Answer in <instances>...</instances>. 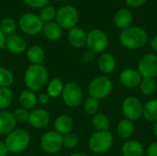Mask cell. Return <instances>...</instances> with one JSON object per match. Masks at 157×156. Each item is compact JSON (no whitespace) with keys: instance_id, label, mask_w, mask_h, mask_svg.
I'll return each instance as SVG.
<instances>
[{"instance_id":"obj_1","label":"cell","mask_w":157,"mask_h":156,"mask_svg":"<svg viewBox=\"0 0 157 156\" xmlns=\"http://www.w3.org/2000/svg\"><path fill=\"white\" fill-rule=\"evenodd\" d=\"M49 81V72L42 64H30L25 71L24 83L33 92L41 90Z\"/></svg>"},{"instance_id":"obj_2","label":"cell","mask_w":157,"mask_h":156,"mask_svg":"<svg viewBox=\"0 0 157 156\" xmlns=\"http://www.w3.org/2000/svg\"><path fill=\"white\" fill-rule=\"evenodd\" d=\"M119 40L122 47L129 50H137L147 43L148 34L141 27H129L121 30Z\"/></svg>"},{"instance_id":"obj_3","label":"cell","mask_w":157,"mask_h":156,"mask_svg":"<svg viewBox=\"0 0 157 156\" xmlns=\"http://www.w3.org/2000/svg\"><path fill=\"white\" fill-rule=\"evenodd\" d=\"M5 144L8 153L18 154L27 150L30 143V135L24 129H15L6 136Z\"/></svg>"},{"instance_id":"obj_4","label":"cell","mask_w":157,"mask_h":156,"mask_svg":"<svg viewBox=\"0 0 157 156\" xmlns=\"http://www.w3.org/2000/svg\"><path fill=\"white\" fill-rule=\"evenodd\" d=\"M114 143V138L109 131H96L88 140V147L91 152L97 154L108 153Z\"/></svg>"},{"instance_id":"obj_5","label":"cell","mask_w":157,"mask_h":156,"mask_svg":"<svg viewBox=\"0 0 157 156\" xmlns=\"http://www.w3.org/2000/svg\"><path fill=\"white\" fill-rule=\"evenodd\" d=\"M113 89V83L107 75H99L91 80L87 86L89 97L96 99H104L109 97Z\"/></svg>"},{"instance_id":"obj_6","label":"cell","mask_w":157,"mask_h":156,"mask_svg":"<svg viewBox=\"0 0 157 156\" xmlns=\"http://www.w3.org/2000/svg\"><path fill=\"white\" fill-rule=\"evenodd\" d=\"M79 15L77 9L70 5L63 6L56 11L55 22L63 29H71L76 27L78 23Z\"/></svg>"},{"instance_id":"obj_7","label":"cell","mask_w":157,"mask_h":156,"mask_svg":"<svg viewBox=\"0 0 157 156\" xmlns=\"http://www.w3.org/2000/svg\"><path fill=\"white\" fill-rule=\"evenodd\" d=\"M18 27L23 33L29 36H35L42 31L44 22L38 15L25 13L18 19Z\"/></svg>"},{"instance_id":"obj_8","label":"cell","mask_w":157,"mask_h":156,"mask_svg":"<svg viewBox=\"0 0 157 156\" xmlns=\"http://www.w3.org/2000/svg\"><path fill=\"white\" fill-rule=\"evenodd\" d=\"M61 97L63 103L69 108H77L83 104V90L81 86L75 82H68L64 85Z\"/></svg>"},{"instance_id":"obj_9","label":"cell","mask_w":157,"mask_h":156,"mask_svg":"<svg viewBox=\"0 0 157 156\" xmlns=\"http://www.w3.org/2000/svg\"><path fill=\"white\" fill-rule=\"evenodd\" d=\"M95 54L103 52L109 46V37L101 29H93L86 34V44Z\"/></svg>"},{"instance_id":"obj_10","label":"cell","mask_w":157,"mask_h":156,"mask_svg":"<svg viewBox=\"0 0 157 156\" xmlns=\"http://www.w3.org/2000/svg\"><path fill=\"white\" fill-rule=\"evenodd\" d=\"M121 111L125 119L135 121L143 117L144 104L136 97H128L122 102Z\"/></svg>"},{"instance_id":"obj_11","label":"cell","mask_w":157,"mask_h":156,"mask_svg":"<svg viewBox=\"0 0 157 156\" xmlns=\"http://www.w3.org/2000/svg\"><path fill=\"white\" fill-rule=\"evenodd\" d=\"M40 147L41 149L49 154H54L62 150L63 146V135L55 131H49L42 134L40 138Z\"/></svg>"},{"instance_id":"obj_12","label":"cell","mask_w":157,"mask_h":156,"mask_svg":"<svg viewBox=\"0 0 157 156\" xmlns=\"http://www.w3.org/2000/svg\"><path fill=\"white\" fill-rule=\"evenodd\" d=\"M137 71L143 78L157 77V55L155 53H147L144 55L139 63Z\"/></svg>"},{"instance_id":"obj_13","label":"cell","mask_w":157,"mask_h":156,"mask_svg":"<svg viewBox=\"0 0 157 156\" xmlns=\"http://www.w3.org/2000/svg\"><path fill=\"white\" fill-rule=\"evenodd\" d=\"M51 121V114L44 108H34L29 112L28 122L34 129H43L49 125Z\"/></svg>"},{"instance_id":"obj_14","label":"cell","mask_w":157,"mask_h":156,"mask_svg":"<svg viewBox=\"0 0 157 156\" xmlns=\"http://www.w3.org/2000/svg\"><path fill=\"white\" fill-rule=\"evenodd\" d=\"M121 84L127 88H136L140 86L143 77L136 69L126 68L120 74L119 76Z\"/></svg>"},{"instance_id":"obj_15","label":"cell","mask_w":157,"mask_h":156,"mask_svg":"<svg viewBox=\"0 0 157 156\" xmlns=\"http://www.w3.org/2000/svg\"><path fill=\"white\" fill-rule=\"evenodd\" d=\"M6 47L11 53L14 54H21L28 49L26 40L18 34H12L6 37Z\"/></svg>"},{"instance_id":"obj_16","label":"cell","mask_w":157,"mask_h":156,"mask_svg":"<svg viewBox=\"0 0 157 156\" xmlns=\"http://www.w3.org/2000/svg\"><path fill=\"white\" fill-rule=\"evenodd\" d=\"M86 34L87 33H86V31L79 27H74L69 29L67 39L70 45L76 49L83 48L86 44Z\"/></svg>"},{"instance_id":"obj_17","label":"cell","mask_w":157,"mask_h":156,"mask_svg":"<svg viewBox=\"0 0 157 156\" xmlns=\"http://www.w3.org/2000/svg\"><path fill=\"white\" fill-rule=\"evenodd\" d=\"M17 121L12 112L7 110L0 111V135L6 136L16 129Z\"/></svg>"},{"instance_id":"obj_18","label":"cell","mask_w":157,"mask_h":156,"mask_svg":"<svg viewBox=\"0 0 157 156\" xmlns=\"http://www.w3.org/2000/svg\"><path fill=\"white\" fill-rule=\"evenodd\" d=\"M98 66L99 71L103 74H112L117 66L116 59L114 55L109 52H103L100 54L98 60Z\"/></svg>"},{"instance_id":"obj_19","label":"cell","mask_w":157,"mask_h":156,"mask_svg":"<svg viewBox=\"0 0 157 156\" xmlns=\"http://www.w3.org/2000/svg\"><path fill=\"white\" fill-rule=\"evenodd\" d=\"M54 131L60 133L61 135H65L72 132L74 129V120L73 119L65 114L58 116L53 122Z\"/></svg>"},{"instance_id":"obj_20","label":"cell","mask_w":157,"mask_h":156,"mask_svg":"<svg viewBox=\"0 0 157 156\" xmlns=\"http://www.w3.org/2000/svg\"><path fill=\"white\" fill-rule=\"evenodd\" d=\"M132 19H133V16L131 10L127 8H121L118 10L114 16V24L118 29L123 30L131 27Z\"/></svg>"},{"instance_id":"obj_21","label":"cell","mask_w":157,"mask_h":156,"mask_svg":"<svg viewBox=\"0 0 157 156\" xmlns=\"http://www.w3.org/2000/svg\"><path fill=\"white\" fill-rule=\"evenodd\" d=\"M121 152L122 156H143L144 148L140 142L135 140H129L122 144Z\"/></svg>"},{"instance_id":"obj_22","label":"cell","mask_w":157,"mask_h":156,"mask_svg":"<svg viewBox=\"0 0 157 156\" xmlns=\"http://www.w3.org/2000/svg\"><path fill=\"white\" fill-rule=\"evenodd\" d=\"M26 56L31 64H42L45 60V51L40 45H31L27 49Z\"/></svg>"},{"instance_id":"obj_23","label":"cell","mask_w":157,"mask_h":156,"mask_svg":"<svg viewBox=\"0 0 157 156\" xmlns=\"http://www.w3.org/2000/svg\"><path fill=\"white\" fill-rule=\"evenodd\" d=\"M18 103L23 108H26L28 110L34 109V108L38 104V96L35 94V92L31 90H23L18 96Z\"/></svg>"},{"instance_id":"obj_24","label":"cell","mask_w":157,"mask_h":156,"mask_svg":"<svg viewBox=\"0 0 157 156\" xmlns=\"http://www.w3.org/2000/svg\"><path fill=\"white\" fill-rule=\"evenodd\" d=\"M42 32L47 40L56 41L61 39L63 35V29L55 21H51L44 24Z\"/></svg>"},{"instance_id":"obj_25","label":"cell","mask_w":157,"mask_h":156,"mask_svg":"<svg viewBox=\"0 0 157 156\" xmlns=\"http://www.w3.org/2000/svg\"><path fill=\"white\" fill-rule=\"evenodd\" d=\"M135 131V126L133 121L127 119H122L119 121L117 125V133L118 135L125 140H130Z\"/></svg>"},{"instance_id":"obj_26","label":"cell","mask_w":157,"mask_h":156,"mask_svg":"<svg viewBox=\"0 0 157 156\" xmlns=\"http://www.w3.org/2000/svg\"><path fill=\"white\" fill-rule=\"evenodd\" d=\"M91 123L93 127L97 130V131H109L110 128V121L109 117L101 112H98L92 116Z\"/></svg>"},{"instance_id":"obj_27","label":"cell","mask_w":157,"mask_h":156,"mask_svg":"<svg viewBox=\"0 0 157 156\" xmlns=\"http://www.w3.org/2000/svg\"><path fill=\"white\" fill-rule=\"evenodd\" d=\"M143 117L149 122L157 121V98H153L144 104Z\"/></svg>"},{"instance_id":"obj_28","label":"cell","mask_w":157,"mask_h":156,"mask_svg":"<svg viewBox=\"0 0 157 156\" xmlns=\"http://www.w3.org/2000/svg\"><path fill=\"white\" fill-rule=\"evenodd\" d=\"M64 84L60 78H52L47 83L46 93L50 96L51 98H57L62 95Z\"/></svg>"},{"instance_id":"obj_29","label":"cell","mask_w":157,"mask_h":156,"mask_svg":"<svg viewBox=\"0 0 157 156\" xmlns=\"http://www.w3.org/2000/svg\"><path fill=\"white\" fill-rule=\"evenodd\" d=\"M14 94L9 87H0V111L6 110L13 102Z\"/></svg>"},{"instance_id":"obj_30","label":"cell","mask_w":157,"mask_h":156,"mask_svg":"<svg viewBox=\"0 0 157 156\" xmlns=\"http://www.w3.org/2000/svg\"><path fill=\"white\" fill-rule=\"evenodd\" d=\"M142 94L144 96H152L157 89V83L153 78H143L139 86Z\"/></svg>"},{"instance_id":"obj_31","label":"cell","mask_w":157,"mask_h":156,"mask_svg":"<svg viewBox=\"0 0 157 156\" xmlns=\"http://www.w3.org/2000/svg\"><path fill=\"white\" fill-rule=\"evenodd\" d=\"M17 29V23L12 17H5L0 21V30L6 37L15 33Z\"/></svg>"},{"instance_id":"obj_32","label":"cell","mask_w":157,"mask_h":156,"mask_svg":"<svg viewBox=\"0 0 157 156\" xmlns=\"http://www.w3.org/2000/svg\"><path fill=\"white\" fill-rule=\"evenodd\" d=\"M83 109L86 114L93 116L96 113L98 112L99 109V100L96 99L94 97H88L84 102H83Z\"/></svg>"},{"instance_id":"obj_33","label":"cell","mask_w":157,"mask_h":156,"mask_svg":"<svg viewBox=\"0 0 157 156\" xmlns=\"http://www.w3.org/2000/svg\"><path fill=\"white\" fill-rule=\"evenodd\" d=\"M14 81L13 73L9 69L0 66V87H9L13 85Z\"/></svg>"},{"instance_id":"obj_34","label":"cell","mask_w":157,"mask_h":156,"mask_svg":"<svg viewBox=\"0 0 157 156\" xmlns=\"http://www.w3.org/2000/svg\"><path fill=\"white\" fill-rule=\"evenodd\" d=\"M39 17L44 23L53 21V19H55L56 17V10L52 6H46L40 9Z\"/></svg>"},{"instance_id":"obj_35","label":"cell","mask_w":157,"mask_h":156,"mask_svg":"<svg viewBox=\"0 0 157 156\" xmlns=\"http://www.w3.org/2000/svg\"><path fill=\"white\" fill-rule=\"evenodd\" d=\"M78 143H79V139L77 135H75L73 132H70L63 136V146L67 149L75 148L78 145Z\"/></svg>"},{"instance_id":"obj_36","label":"cell","mask_w":157,"mask_h":156,"mask_svg":"<svg viewBox=\"0 0 157 156\" xmlns=\"http://www.w3.org/2000/svg\"><path fill=\"white\" fill-rule=\"evenodd\" d=\"M13 115L15 117V120L17 122H26L29 120V111L26 108H16L13 112Z\"/></svg>"},{"instance_id":"obj_37","label":"cell","mask_w":157,"mask_h":156,"mask_svg":"<svg viewBox=\"0 0 157 156\" xmlns=\"http://www.w3.org/2000/svg\"><path fill=\"white\" fill-rule=\"evenodd\" d=\"M25 4L34 9L37 8H43L44 6H46L49 3V0H24Z\"/></svg>"},{"instance_id":"obj_38","label":"cell","mask_w":157,"mask_h":156,"mask_svg":"<svg viewBox=\"0 0 157 156\" xmlns=\"http://www.w3.org/2000/svg\"><path fill=\"white\" fill-rule=\"evenodd\" d=\"M95 57H96V54H95L93 51H91L90 50L87 49L86 51H85L83 52L82 60H83L85 63H91L94 62Z\"/></svg>"},{"instance_id":"obj_39","label":"cell","mask_w":157,"mask_h":156,"mask_svg":"<svg viewBox=\"0 0 157 156\" xmlns=\"http://www.w3.org/2000/svg\"><path fill=\"white\" fill-rule=\"evenodd\" d=\"M147 0H125V3L131 7H140L145 4Z\"/></svg>"},{"instance_id":"obj_40","label":"cell","mask_w":157,"mask_h":156,"mask_svg":"<svg viewBox=\"0 0 157 156\" xmlns=\"http://www.w3.org/2000/svg\"><path fill=\"white\" fill-rule=\"evenodd\" d=\"M146 154L147 156H157V142L152 143L147 150H146Z\"/></svg>"},{"instance_id":"obj_41","label":"cell","mask_w":157,"mask_h":156,"mask_svg":"<svg viewBox=\"0 0 157 156\" xmlns=\"http://www.w3.org/2000/svg\"><path fill=\"white\" fill-rule=\"evenodd\" d=\"M50 96L45 92V93H41L38 96V103H40V105H47L50 102Z\"/></svg>"},{"instance_id":"obj_42","label":"cell","mask_w":157,"mask_h":156,"mask_svg":"<svg viewBox=\"0 0 157 156\" xmlns=\"http://www.w3.org/2000/svg\"><path fill=\"white\" fill-rule=\"evenodd\" d=\"M9 153L4 142H0V156H7Z\"/></svg>"},{"instance_id":"obj_43","label":"cell","mask_w":157,"mask_h":156,"mask_svg":"<svg viewBox=\"0 0 157 156\" xmlns=\"http://www.w3.org/2000/svg\"><path fill=\"white\" fill-rule=\"evenodd\" d=\"M6 37L0 30V50H2L4 47H6Z\"/></svg>"},{"instance_id":"obj_44","label":"cell","mask_w":157,"mask_h":156,"mask_svg":"<svg viewBox=\"0 0 157 156\" xmlns=\"http://www.w3.org/2000/svg\"><path fill=\"white\" fill-rule=\"evenodd\" d=\"M151 47L152 49L155 51H157V34L155 35L152 39H151Z\"/></svg>"},{"instance_id":"obj_45","label":"cell","mask_w":157,"mask_h":156,"mask_svg":"<svg viewBox=\"0 0 157 156\" xmlns=\"http://www.w3.org/2000/svg\"><path fill=\"white\" fill-rule=\"evenodd\" d=\"M70 156H88L87 154H84V153H81V152H76V153H74L72 154Z\"/></svg>"},{"instance_id":"obj_46","label":"cell","mask_w":157,"mask_h":156,"mask_svg":"<svg viewBox=\"0 0 157 156\" xmlns=\"http://www.w3.org/2000/svg\"><path fill=\"white\" fill-rule=\"evenodd\" d=\"M154 133H155V137L157 138V121L155 122V125H154Z\"/></svg>"},{"instance_id":"obj_47","label":"cell","mask_w":157,"mask_h":156,"mask_svg":"<svg viewBox=\"0 0 157 156\" xmlns=\"http://www.w3.org/2000/svg\"><path fill=\"white\" fill-rule=\"evenodd\" d=\"M55 1H59V2H65V1H68V0H55Z\"/></svg>"},{"instance_id":"obj_48","label":"cell","mask_w":157,"mask_h":156,"mask_svg":"<svg viewBox=\"0 0 157 156\" xmlns=\"http://www.w3.org/2000/svg\"><path fill=\"white\" fill-rule=\"evenodd\" d=\"M51 156H55V155H51Z\"/></svg>"}]
</instances>
